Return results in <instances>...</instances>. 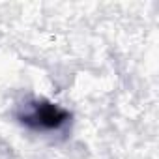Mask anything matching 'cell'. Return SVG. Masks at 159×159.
<instances>
[{"mask_svg": "<svg viewBox=\"0 0 159 159\" xmlns=\"http://www.w3.org/2000/svg\"><path fill=\"white\" fill-rule=\"evenodd\" d=\"M19 122L30 129H36V131H56L60 129L64 124L69 122L71 114L52 103V101H47V99H36V101H30L25 105L23 112L17 114Z\"/></svg>", "mask_w": 159, "mask_h": 159, "instance_id": "6da1fadb", "label": "cell"}]
</instances>
